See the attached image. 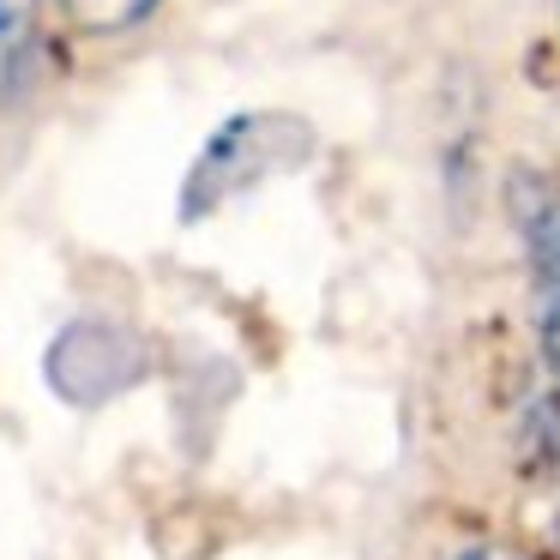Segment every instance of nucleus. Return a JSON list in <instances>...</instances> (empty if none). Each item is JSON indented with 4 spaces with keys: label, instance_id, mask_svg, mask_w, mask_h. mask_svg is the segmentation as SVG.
Instances as JSON below:
<instances>
[{
    "label": "nucleus",
    "instance_id": "39448f33",
    "mask_svg": "<svg viewBox=\"0 0 560 560\" xmlns=\"http://www.w3.org/2000/svg\"><path fill=\"white\" fill-rule=\"evenodd\" d=\"M536 343H542V362L560 386V295H542V307H536Z\"/></svg>",
    "mask_w": 560,
    "mask_h": 560
},
{
    "label": "nucleus",
    "instance_id": "0eeeda50",
    "mask_svg": "<svg viewBox=\"0 0 560 560\" xmlns=\"http://www.w3.org/2000/svg\"><path fill=\"white\" fill-rule=\"evenodd\" d=\"M548 458H555V470H560V422L548 428Z\"/></svg>",
    "mask_w": 560,
    "mask_h": 560
},
{
    "label": "nucleus",
    "instance_id": "7ed1b4c3",
    "mask_svg": "<svg viewBox=\"0 0 560 560\" xmlns=\"http://www.w3.org/2000/svg\"><path fill=\"white\" fill-rule=\"evenodd\" d=\"M518 230H524V254H530L536 295H560V187H542L536 206L518 211Z\"/></svg>",
    "mask_w": 560,
    "mask_h": 560
},
{
    "label": "nucleus",
    "instance_id": "423d86ee",
    "mask_svg": "<svg viewBox=\"0 0 560 560\" xmlns=\"http://www.w3.org/2000/svg\"><path fill=\"white\" fill-rule=\"evenodd\" d=\"M452 560H524V555H512V548H494V542H476V548H464V555H452Z\"/></svg>",
    "mask_w": 560,
    "mask_h": 560
},
{
    "label": "nucleus",
    "instance_id": "20e7f679",
    "mask_svg": "<svg viewBox=\"0 0 560 560\" xmlns=\"http://www.w3.org/2000/svg\"><path fill=\"white\" fill-rule=\"evenodd\" d=\"M158 0H61V13L73 19L85 37H115V31H133L151 19Z\"/></svg>",
    "mask_w": 560,
    "mask_h": 560
},
{
    "label": "nucleus",
    "instance_id": "f257e3e1",
    "mask_svg": "<svg viewBox=\"0 0 560 560\" xmlns=\"http://www.w3.org/2000/svg\"><path fill=\"white\" fill-rule=\"evenodd\" d=\"M307 145L314 139H307V127L295 115H235V121H223L182 182V218L187 223L211 218V211L230 206L235 194H247L254 182L302 163Z\"/></svg>",
    "mask_w": 560,
    "mask_h": 560
},
{
    "label": "nucleus",
    "instance_id": "f03ea898",
    "mask_svg": "<svg viewBox=\"0 0 560 560\" xmlns=\"http://www.w3.org/2000/svg\"><path fill=\"white\" fill-rule=\"evenodd\" d=\"M43 43V0H0V109L25 85Z\"/></svg>",
    "mask_w": 560,
    "mask_h": 560
}]
</instances>
